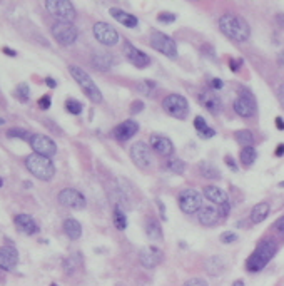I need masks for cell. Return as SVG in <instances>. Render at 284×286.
Wrapping results in <instances>:
<instances>
[{
	"instance_id": "47",
	"label": "cell",
	"mask_w": 284,
	"mask_h": 286,
	"mask_svg": "<svg viewBox=\"0 0 284 286\" xmlns=\"http://www.w3.org/2000/svg\"><path fill=\"white\" fill-rule=\"evenodd\" d=\"M222 86H224V82H222L221 79H218V77H216V79H212V80H210V89H212V90H219V89H222Z\"/></svg>"
},
{
	"instance_id": "10",
	"label": "cell",
	"mask_w": 284,
	"mask_h": 286,
	"mask_svg": "<svg viewBox=\"0 0 284 286\" xmlns=\"http://www.w3.org/2000/svg\"><path fill=\"white\" fill-rule=\"evenodd\" d=\"M92 32H94L96 40H99L102 46H107V47L116 46V44H119L120 40L119 32H117L110 24H106V22H96Z\"/></svg>"
},
{
	"instance_id": "26",
	"label": "cell",
	"mask_w": 284,
	"mask_h": 286,
	"mask_svg": "<svg viewBox=\"0 0 284 286\" xmlns=\"http://www.w3.org/2000/svg\"><path fill=\"white\" fill-rule=\"evenodd\" d=\"M112 64H114V59H112L110 54L96 52L94 57H92V66H94L97 70H109Z\"/></svg>"
},
{
	"instance_id": "31",
	"label": "cell",
	"mask_w": 284,
	"mask_h": 286,
	"mask_svg": "<svg viewBox=\"0 0 284 286\" xmlns=\"http://www.w3.org/2000/svg\"><path fill=\"white\" fill-rule=\"evenodd\" d=\"M256 158H258V152L252 146L242 148L241 154H239V159H241V164L244 168H251L254 164V161H256Z\"/></svg>"
},
{
	"instance_id": "12",
	"label": "cell",
	"mask_w": 284,
	"mask_h": 286,
	"mask_svg": "<svg viewBox=\"0 0 284 286\" xmlns=\"http://www.w3.org/2000/svg\"><path fill=\"white\" fill-rule=\"evenodd\" d=\"M122 54H124L126 59L129 60L134 67H137V69H144V67H148L150 64V57L146 54V52L139 50L136 46H132V44L127 42V40L122 44Z\"/></svg>"
},
{
	"instance_id": "51",
	"label": "cell",
	"mask_w": 284,
	"mask_h": 286,
	"mask_svg": "<svg viewBox=\"0 0 284 286\" xmlns=\"http://www.w3.org/2000/svg\"><path fill=\"white\" fill-rule=\"evenodd\" d=\"M156 202H158V208L160 210V216H162V220H166V208H164V202L160 201V200H158Z\"/></svg>"
},
{
	"instance_id": "6",
	"label": "cell",
	"mask_w": 284,
	"mask_h": 286,
	"mask_svg": "<svg viewBox=\"0 0 284 286\" xmlns=\"http://www.w3.org/2000/svg\"><path fill=\"white\" fill-rule=\"evenodd\" d=\"M150 47H152L154 50L160 52V54H164L166 57H169V59H178V46H176V42L172 40V37H169L168 34L164 32H159V30H154L150 34Z\"/></svg>"
},
{
	"instance_id": "42",
	"label": "cell",
	"mask_w": 284,
	"mask_h": 286,
	"mask_svg": "<svg viewBox=\"0 0 284 286\" xmlns=\"http://www.w3.org/2000/svg\"><path fill=\"white\" fill-rule=\"evenodd\" d=\"M50 104H52V99H50V96H48V94L42 96V98L38 99V108H40V109H44V110L50 108Z\"/></svg>"
},
{
	"instance_id": "40",
	"label": "cell",
	"mask_w": 284,
	"mask_h": 286,
	"mask_svg": "<svg viewBox=\"0 0 284 286\" xmlns=\"http://www.w3.org/2000/svg\"><path fill=\"white\" fill-rule=\"evenodd\" d=\"M234 241H238V234H236V232L226 231V232H222V234H221V243L231 244V243H234Z\"/></svg>"
},
{
	"instance_id": "56",
	"label": "cell",
	"mask_w": 284,
	"mask_h": 286,
	"mask_svg": "<svg viewBox=\"0 0 284 286\" xmlns=\"http://www.w3.org/2000/svg\"><path fill=\"white\" fill-rule=\"evenodd\" d=\"M232 286H244V281H242V280L234 281V284H232Z\"/></svg>"
},
{
	"instance_id": "19",
	"label": "cell",
	"mask_w": 284,
	"mask_h": 286,
	"mask_svg": "<svg viewBox=\"0 0 284 286\" xmlns=\"http://www.w3.org/2000/svg\"><path fill=\"white\" fill-rule=\"evenodd\" d=\"M222 218L221 208L216 204H209V206H202L198 212V220L202 226H216Z\"/></svg>"
},
{
	"instance_id": "8",
	"label": "cell",
	"mask_w": 284,
	"mask_h": 286,
	"mask_svg": "<svg viewBox=\"0 0 284 286\" xmlns=\"http://www.w3.org/2000/svg\"><path fill=\"white\" fill-rule=\"evenodd\" d=\"M46 8L52 14L54 17L58 18V22H74L76 8L68 0H47Z\"/></svg>"
},
{
	"instance_id": "52",
	"label": "cell",
	"mask_w": 284,
	"mask_h": 286,
	"mask_svg": "<svg viewBox=\"0 0 284 286\" xmlns=\"http://www.w3.org/2000/svg\"><path fill=\"white\" fill-rule=\"evenodd\" d=\"M2 52H4V54H7L8 57H16L17 56V52L14 50V49H8V47H4Z\"/></svg>"
},
{
	"instance_id": "15",
	"label": "cell",
	"mask_w": 284,
	"mask_h": 286,
	"mask_svg": "<svg viewBox=\"0 0 284 286\" xmlns=\"http://www.w3.org/2000/svg\"><path fill=\"white\" fill-rule=\"evenodd\" d=\"M204 196L208 198V201H210L212 204H216L221 208L222 216H228L229 212V196L224 189L218 188V186H206L204 188Z\"/></svg>"
},
{
	"instance_id": "57",
	"label": "cell",
	"mask_w": 284,
	"mask_h": 286,
	"mask_svg": "<svg viewBox=\"0 0 284 286\" xmlns=\"http://www.w3.org/2000/svg\"><path fill=\"white\" fill-rule=\"evenodd\" d=\"M278 186H279V188H282V189H284V181H281V182H279V184H278Z\"/></svg>"
},
{
	"instance_id": "5",
	"label": "cell",
	"mask_w": 284,
	"mask_h": 286,
	"mask_svg": "<svg viewBox=\"0 0 284 286\" xmlns=\"http://www.w3.org/2000/svg\"><path fill=\"white\" fill-rule=\"evenodd\" d=\"M162 109L172 118L184 120L189 114V102L180 94H169L162 99Z\"/></svg>"
},
{
	"instance_id": "46",
	"label": "cell",
	"mask_w": 284,
	"mask_h": 286,
	"mask_svg": "<svg viewBox=\"0 0 284 286\" xmlns=\"http://www.w3.org/2000/svg\"><path fill=\"white\" fill-rule=\"evenodd\" d=\"M224 161H226V164L229 166V169H231V171H238V164H236V161H234L232 159V156H226L224 158Z\"/></svg>"
},
{
	"instance_id": "7",
	"label": "cell",
	"mask_w": 284,
	"mask_h": 286,
	"mask_svg": "<svg viewBox=\"0 0 284 286\" xmlns=\"http://www.w3.org/2000/svg\"><path fill=\"white\" fill-rule=\"evenodd\" d=\"M54 38L57 40V44H60V46L67 47V46H72L77 37H79V30H77V27L74 24L70 22H56L50 28Z\"/></svg>"
},
{
	"instance_id": "25",
	"label": "cell",
	"mask_w": 284,
	"mask_h": 286,
	"mask_svg": "<svg viewBox=\"0 0 284 286\" xmlns=\"http://www.w3.org/2000/svg\"><path fill=\"white\" fill-rule=\"evenodd\" d=\"M269 211H271L269 202H266V201L258 202V204L251 210V216H249L251 218V222L252 224H259V222H262L269 216Z\"/></svg>"
},
{
	"instance_id": "13",
	"label": "cell",
	"mask_w": 284,
	"mask_h": 286,
	"mask_svg": "<svg viewBox=\"0 0 284 286\" xmlns=\"http://www.w3.org/2000/svg\"><path fill=\"white\" fill-rule=\"evenodd\" d=\"M130 159L134 161L137 168L146 169L150 166L152 162V152H150V146H148L146 142H134L130 146Z\"/></svg>"
},
{
	"instance_id": "36",
	"label": "cell",
	"mask_w": 284,
	"mask_h": 286,
	"mask_svg": "<svg viewBox=\"0 0 284 286\" xmlns=\"http://www.w3.org/2000/svg\"><path fill=\"white\" fill-rule=\"evenodd\" d=\"M14 94H16V98H17L18 102H22V104L28 102V99H30V89H28V86L26 84V82L18 84L16 87V92H14Z\"/></svg>"
},
{
	"instance_id": "44",
	"label": "cell",
	"mask_w": 284,
	"mask_h": 286,
	"mask_svg": "<svg viewBox=\"0 0 284 286\" xmlns=\"http://www.w3.org/2000/svg\"><path fill=\"white\" fill-rule=\"evenodd\" d=\"M142 109H144V102L142 100H134V102L130 104V114H139L142 112Z\"/></svg>"
},
{
	"instance_id": "50",
	"label": "cell",
	"mask_w": 284,
	"mask_h": 286,
	"mask_svg": "<svg viewBox=\"0 0 284 286\" xmlns=\"http://www.w3.org/2000/svg\"><path fill=\"white\" fill-rule=\"evenodd\" d=\"M46 84L50 87V89H56L57 87V82H56V79H52V77H46Z\"/></svg>"
},
{
	"instance_id": "32",
	"label": "cell",
	"mask_w": 284,
	"mask_h": 286,
	"mask_svg": "<svg viewBox=\"0 0 284 286\" xmlns=\"http://www.w3.org/2000/svg\"><path fill=\"white\" fill-rule=\"evenodd\" d=\"M234 139H236L238 144H241L242 148H249L254 144V136L251 130H248V129L236 130V132H234Z\"/></svg>"
},
{
	"instance_id": "27",
	"label": "cell",
	"mask_w": 284,
	"mask_h": 286,
	"mask_svg": "<svg viewBox=\"0 0 284 286\" xmlns=\"http://www.w3.org/2000/svg\"><path fill=\"white\" fill-rule=\"evenodd\" d=\"M64 232L70 238V240H79L82 236V226L80 222L74 220V218H68V220L64 221Z\"/></svg>"
},
{
	"instance_id": "22",
	"label": "cell",
	"mask_w": 284,
	"mask_h": 286,
	"mask_svg": "<svg viewBox=\"0 0 284 286\" xmlns=\"http://www.w3.org/2000/svg\"><path fill=\"white\" fill-rule=\"evenodd\" d=\"M18 263V251L14 246H2L0 248V270L12 271Z\"/></svg>"
},
{
	"instance_id": "3",
	"label": "cell",
	"mask_w": 284,
	"mask_h": 286,
	"mask_svg": "<svg viewBox=\"0 0 284 286\" xmlns=\"http://www.w3.org/2000/svg\"><path fill=\"white\" fill-rule=\"evenodd\" d=\"M26 168L32 176H36L40 181H50L56 176V166L50 161V158L40 156V154H30L26 158Z\"/></svg>"
},
{
	"instance_id": "58",
	"label": "cell",
	"mask_w": 284,
	"mask_h": 286,
	"mask_svg": "<svg viewBox=\"0 0 284 286\" xmlns=\"http://www.w3.org/2000/svg\"><path fill=\"white\" fill-rule=\"evenodd\" d=\"M2 124H6V119H0V126Z\"/></svg>"
},
{
	"instance_id": "41",
	"label": "cell",
	"mask_w": 284,
	"mask_h": 286,
	"mask_svg": "<svg viewBox=\"0 0 284 286\" xmlns=\"http://www.w3.org/2000/svg\"><path fill=\"white\" fill-rule=\"evenodd\" d=\"M158 20L162 22V24H172L176 20V16H174V14H170V12H160L158 16Z\"/></svg>"
},
{
	"instance_id": "55",
	"label": "cell",
	"mask_w": 284,
	"mask_h": 286,
	"mask_svg": "<svg viewBox=\"0 0 284 286\" xmlns=\"http://www.w3.org/2000/svg\"><path fill=\"white\" fill-rule=\"evenodd\" d=\"M276 20L279 24V27H284V14H278L276 16Z\"/></svg>"
},
{
	"instance_id": "53",
	"label": "cell",
	"mask_w": 284,
	"mask_h": 286,
	"mask_svg": "<svg viewBox=\"0 0 284 286\" xmlns=\"http://www.w3.org/2000/svg\"><path fill=\"white\" fill-rule=\"evenodd\" d=\"M282 154H284V144H279V146L276 148V151H274V156L281 158Z\"/></svg>"
},
{
	"instance_id": "60",
	"label": "cell",
	"mask_w": 284,
	"mask_h": 286,
	"mask_svg": "<svg viewBox=\"0 0 284 286\" xmlns=\"http://www.w3.org/2000/svg\"><path fill=\"white\" fill-rule=\"evenodd\" d=\"M50 286H58V284H56V283H52V284H50Z\"/></svg>"
},
{
	"instance_id": "1",
	"label": "cell",
	"mask_w": 284,
	"mask_h": 286,
	"mask_svg": "<svg viewBox=\"0 0 284 286\" xmlns=\"http://www.w3.org/2000/svg\"><path fill=\"white\" fill-rule=\"evenodd\" d=\"M219 28L226 37L232 38L236 42H246L251 36V28L249 24L242 17L236 14H224L219 18Z\"/></svg>"
},
{
	"instance_id": "30",
	"label": "cell",
	"mask_w": 284,
	"mask_h": 286,
	"mask_svg": "<svg viewBox=\"0 0 284 286\" xmlns=\"http://www.w3.org/2000/svg\"><path fill=\"white\" fill-rule=\"evenodd\" d=\"M224 260L219 258V256H212L206 261V271L210 274V276H219L224 271Z\"/></svg>"
},
{
	"instance_id": "11",
	"label": "cell",
	"mask_w": 284,
	"mask_h": 286,
	"mask_svg": "<svg viewBox=\"0 0 284 286\" xmlns=\"http://www.w3.org/2000/svg\"><path fill=\"white\" fill-rule=\"evenodd\" d=\"M28 144H30V148L34 149V152L46 158H52L54 154L57 152L56 142L46 134H32L30 139H28Z\"/></svg>"
},
{
	"instance_id": "17",
	"label": "cell",
	"mask_w": 284,
	"mask_h": 286,
	"mask_svg": "<svg viewBox=\"0 0 284 286\" xmlns=\"http://www.w3.org/2000/svg\"><path fill=\"white\" fill-rule=\"evenodd\" d=\"M149 146L156 154H159L160 158H170L174 152L172 140H170L169 138H166V136H159V134L150 136Z\"/></svg>"
},
{
	"instance_id": "21",
	"label": "cell",
	"mask_w": 284,
	"mask_h": 286,
	"mask_svg": "<svg viewBox=\"0 0 284 286\" xmlns=\"http://www.w3.org/2000/svg\"><path fill=\"white\" fill-rule=\"evenodd\" d=\"M199 102L204 106L212 116H218L222 110V102L219 99L218 94H214V90H202L199 94Z\"/></svg>"
},
{
	"instance_id": "45",
	"label": "cell",
	"mask_w": 284,
	"mask_h": 286,
	"mask_svg": "<svg viewBox=\"0 0 284 286\" xmlns=\"http://www.w3.org/2000/svg\"><path fill=\"white\" fill-rule=\"evenodd\" d=\"M274 230L279 232V236L284 238V216H281L276 222H274Z\"/></svg>"
},
{
	"instance_id": "38",
	"label": "cell",
	"mask_w": 284,
	"mask_h": 286,
	"mask_svg": "<svg viewBox=\"0 0 284 286\" xmlns=\"http://www.w3.org/2000/svg\"><path fill=\"white\" fill-rule=\"evenodd\" d=\"M30 132H27V130H24V129H17V128H14V129H8L7 130V138L8 139H22V140H28L30 139Z\"/></svg>"
},
{
	"instance_id": "2",
	"label": "cell",
	"mask_w": 284,
	"mask_h": 286,
	"mask_svg": "<svg viewBox=\"0 0 284 286\" xmlns=\"http://www.w3.org/2000/svg\"><path fill=\"white\" fill-rule=\"evenodd\" d=\"M278 246L272 240H262L261 243L256 246V250L252 251V254L249 256L246 261V270L251 273H258L262 268H266V264L274 258Z\"/></svg>"
},
{
	"instance_id": "49",
	"label": "cell",
	"mask_w": 284,
	"mask_h": 286,
	"mask_svg": "<svg viewBox=\"0 0 284 286\" xmlns=\"http://www.w3.org/2000/svg\"><path fill=\"white\" fill-rule=\"evenodd\" d=\"M278 98H279V102H281L282 109H284V84L279 86V89H278Z\"/></svg>"
},
{
	"instance_id": "35",
	"label": "cell",
	"mask_w": 284,
	"mask_h": 286,
	"mask_svg": "<svg viewBox=\"0 0 284 286\" xmlns=\"http://www.w3.org/2000/svg\"><path fill=\"white\" fill-rule=\"evenodd\" d=\"M199 171H200V174H202L204 178H208V179H219V178H221V172L218 171V168H214L212 164H209V162L200 164Z\"/></svg>"
},
{
	"instance_id": "28",
	"label": "cell",
	"mask_w": 284,
	"mask_h": 286,
	"mask_svg": "<svg viewBox=\"0 0 284 286\" xmlns=\"http://www.w3.org/2000/svg\"><path fill=\"white\" fill-rule=\"evenodd\" d=\"M146 234H148L149 240L152 241H162V230H160V224L158 220H154V218H149L148 221H146Z\"/></svg>"
},
{
	"instance_id": "20",
	"label": "cell",
	"mask_w": 284,
	"mask_h": 286,
	"mask_svg": "<svg viewBox=\"0 0 284 286\" xmlns=\"http://www.w3.org/2000/svg\"><path fill=\"white\" fill-rule=\"evenodd\" d=\"M162 258H164L162 251H160L159 248H156V246H148V248L140 250V253H139L140 264L148 270H154L156 266L162 261Z\"/></svg>"
},
{
	"instance_id": "18",
	"label": "cell",
	"mask_w": 284,
	"mask_h": 286,
	"mask_svg": "<svg viewBox=\"0 0 284 286\" xmlns=\"http://www.w3.org/2000/svg\"><path fill=\"white\" fill-rule=\"evenodd\" d=\"M137 132H139V124H137V120L127 119L119 126H116L114 130H112V136H114V139H117L119 142H126V140L134 138Z\"/></svg>"
},
{
	"instance_id": "29",
	"label": "cell",
	"mask_w": 284,
	"mask_h": 286,
	"mask_svg": "<svg viewBox=\"0 0 284 286\" xmlns=\"http://www.w3.org/2000/svg\"><path fill=\"white\" fill-rule=\"evenodd\" d=\"M194 129L198 130V134L202 139H210V138L216 136V130H214L212 128H209L208 122H206V119L200 118V116H198V118L194 119Z\"/></svg>"
},
{
	"instance_id": "33",
	"label": "cell",
	"mask_w": 284,
	"mask_h": 286,
	"mask_svg": "<svg viewBox=\"0 0 284 286\" xmlns=\"http://www.w3.org/2000/svg\"><path fill=\"white\" fill-rule=\"evenodd\" d=\"M112 221H114V226L117 228L119 231H124L126 228H127V216H126V212L124 210L117 204L114 208V214H112Z\"/></svg>"
},
{
	"instance_id": "37",
	"label": "cell",
	"mask_w": 284,
	"mask_h": 286,
	"mask_svg": "<svg viewBox=\"0 0 284 286\" xmlns=\"http://www.w3.org/2000/svg\"><path fill=\"white\" fill-rule=\"evenodd\" d=\"M166 169L174 174H182L186 169V164H184V161H180L179 158H170L168 164H166Z\"/></svg>"
},
{
	"instance_id": "14",
	"label": "cell",
	"mask_w": 284,
	"mask_h": 286,
	"mask_svg": "<svg viewBox=\"0 0 284 286\" xmlns=\"http://www.w3.org/2000/svg\"><path fill=\"white\" fill-rule=\"evenodd\" d=\"M58 202L66 208H70V210H84L87 204L84 194L72 188L62 189V191L58 192Z\"/></svg>"
},
{
	"instance_id": "54",
	"label": "cell",
	"mask_w": 284,
	"mask_h": 286,
	"mask_svg": "<svg viewBox=\"0 0 284 286\" xmlns=\"http://www.w3.org/2000/svg\"><path fill=\"white\" fill-rule=\"evenodd\" d=\"M276 128L279 130H284V119L282 118H276Z\"/></svg>"
},
{
	"instance_id": "43",
	"label": "cell",
	"mask_w": 284,
	"mask_h": 286,
	"mask_svg": "<svg viewBox=\"0 0 284 286\" xmlns=\"http://www.w3.org/2000/svg\"><path fill=\"white\" fill-rule=\"evenodd\" d=\"M182 286H208V281H204L202 278H190Z\"/></svg>"
},
{
	"instance_id": "34",
	"label": "cell",
	"mask_w": 284,
	"mask_h": 286,
	"mask_svg": "<svg viewBox=\"0 0 284 286\" xmlns=\"http://www.w3.org/2000/svg\"><path fill=\"white\" fill-rule=\"evenodd\" d=\"M137 90L150 98V96H154V92L158 90V84H156L154 80H150V79H144V80H140L139 84H137Z\"/></svg>"
},
{
	"instance_id": "59",
	"label": "cell",
	"mask_w": 284,
	"mask_h": 286,
	"mask_svg": "<svg viewBox=\"0 0 284 286\" xmlns=\"http://www.w3.org/2000/svg\"><path fill=\"white\" fill-rule=\"evenodd\" d=\"M2 184H4V181H2V178H0V188H2Z\"/></svg>"
},
{
	"instance_id": "24",
	"label": "cell",
	"mask_w": 284,
	"mask_h": 286,
	"mask_svg": "<svg viewBox=\"0 0 284 286\" xmlns=\"http://www.w3.org/2000/svg\"><path fill=\"white\" fill-rule=\"evenodd\" d=\"M109 14L112 16V18H116L117 22L122 24L124 27L127 28H134L139 26V20H137V17L136 16H132V14L129 12H126V10H122V8H117V7H112Z\"/></svg>"
},
{
	"instance_id": "9",
	"label": "cell",
	"mask_w": 284,
	"mask_h": 286,
	"mask_svg": "<svg viewBox=\"0 0 284 286\" xmlns=\"http://www.w3.org/2000/svg\"><path fill=\"white\" fill-rule=\"evenodd\" d=\"M178 202L182 212L194 214V212H199V210L202 208V194L196 189H184V191L179 192Z\"/></svg>"
},
{
	"instance_id": "39",
	"label": "cell",
	"mask_w": 284,
	"mask_h": 286,
	"mask_svg": "<svg viewBox=\"0 0 284 286\" xmlns=\"http://www.w3.org/2000/svg\"><path fill=\"white\" fill-rule=\"evenodd\" d=\"M66 109H67V112L79 116L82 112V104L77 99H67L66 100Z\"/></svg>"
},
{
	"instance_id": "4",
	"label": "cell",
	"mask_w": 284,
	"mask_h": 286,
	"mask_svg": "<svg viewBox=\"0 0 284 286\" xmlns=\"http://www.w3.org/2000/svg\"><path fill=\"white\" fill-rule=\"evenodd\" d=\"M68 72H70V76L74 77V80L79 84V87L82 90H84V94L89 98L94 104H100L102 102V92L100 89L97 87V84L94 80H92V77L87 74L84 69H80V67L77 66H70L68 67Z\"/></svg>"
},
{
	"instance_id": "16",
	"label": "cell",
	"mask_w": 284,
	"mask_h": 286,
	"mask_svg": "<svg viewBox=\"0 0 284 286\" xmlns=\"http://www.w3.org/2000/svg\"><path fill=\"white\" fill-rule=\"evenodd\" d=\"M232 108H234V112L241 116V118H251V116H254V112H256V102H254L252 96L249 94V92H242V94L234 100Z\"/></svg>"
},
{
	"instance_id": "48",
	"label": "cell",
	"mask_w": 284,
	"mask_h": 286,
	"mask_svg": "<svg viewBox=\"0 0 284 286\" xmlns=\"http://www.w3.org/2000/svg\"><path fill=\"white\" fill-rule=\"evenodd\" d=\"M241 64H242L241 59H231V60H229V67H231L232 72H238L239 70V66H241Z\"/></svg>"
},
{
	"instance_id": "23",
	"label": "cell",
	"mask_w": 284,
	"mask_h": 286,
	"mask_svg": "<svg viewBox=\"0 0 284 286\" xmlns=\"http://www.w3.org/2000/svg\"><path fill=\"white\" fill-rule=\"evenodd\" d=\"M14 222H16L17 230L24 232V234H36L38 231V224L36 222V220L30 216V214H26V212H20V214H17L14 218Z\"/></svg>"
}]
</instances>
